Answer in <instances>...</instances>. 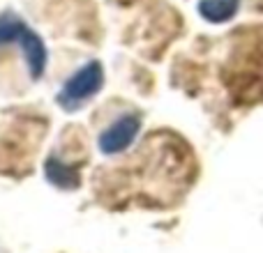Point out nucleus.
Here are the masks:
<instances>
[{
  "mask_svg": "<svg viewBox=\"0 0 263 253\" xmlns=\"http://www.w3.org/2000/svg\"><path fill=\"white\" fill-rule=\"evenodd\" d=\"M102 83H104V72H102V65L97 60L88 62L86 67H81L60 90L58 95V104L63 106L65 111H74L88 101L90 97H95L100 92Z\"/></svg>",
  "mask_w": 263,
  "mask_h": 253,
  "instance_id": "obj_1",
  "label": "nucleus"
},
{
  "mask_svg": "<svg viewBox=\"0 0 263 253\" xmlns=\"http://www.w3.org/2000/svg\"><path fill=\"white\" fill-rule=\"evenodd\" d=\"M139 129H141L139 115H123V118L116 120V122L100 136V150L104 154L123 152V150H127L129 145L134 143Z\"/></svg>",
  "mask_w": 263,
  "mask_h": 253,
  "instance_id": "obj_2",
  "label": "nucleus"
},
{
  "mask_svg": "<svg viewBox=\"0 0 263 253\" xmlns=\"http://www.w3.org/2000/svg\"><path fill=\"white\" fill-rule=\"evenodd\" d=\"M18 49H21L23 58L28 62V69H30V76L32 78H40L44 74V67H46V46L30 28H26L18 39Z\"/></svg>",
  "mask_w": 263,
  "mask_h": 253,
  "instance_id": "obj_3",
  "label": "nucleus"
},
{
  "mask_svg": "<svg viewBox=\"0 0 263 253\" xmlns=\"http://www.w3.org/2000/svg\"><path fill=\"white\" fill-rule=\"evenodd\" d=\"M46 177H49V182H53L55 186H63V189L79 186V168L63 163L60 159H51L46 163Z\"/></svg>",
  "mask_w": 263,
  "mask_h": 253,
  "instance_id": "obj_4",
  "label": "nucleus"
},
{
  "mask_svg": "<svg viewBox=\"0 0 263 253\" xmlns=\"http://www.w3.org/2000/svg\"><path fill=\"white\" fill-rule=\"evenodd\" d=\"M26 28V23L18 16H14L12 12L0 14V49H5L7 44H18Z\"/></svg>",
  "mask_w": 263,
  "mask_h": 253,
  "instance_id": "obj_5",
  "label": "nucleus"
},
{
  "mask_svg": "<svg viewBox=\"0 0 263 253\" xmlns=\"http://www.w3.org/2000/svg\"><path fill=\"white\" fill-rule=\"evenodd\" d=\"M236 0H203L201 3V14H203L208 21H227V18H231L233 14H236Z\"/></svg>",
  "mask_w": 263,
  "mask_h": 253,
  "instance_id": "obj_6",
  "label": "nucleus"
}]
</instances>
